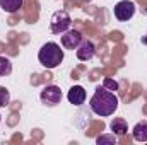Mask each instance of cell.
<instances>
[{
    "instance_id": "obj_16",
    "label": "cell",
    "mask_w": 147,
    "mask_h": 145,
    "mask_svg": "<svg viewBox=\"0 0 147 145\" xmlns=\"http://www.w3.org/2000/svg\"><path fill=\"white\" fill-rule=\"evenodd\" d=\"M142 43H146V44H147V36H146V38H142Z\"/></svg>"
},
{
    "instance_id": "obj_10",
    "label": "cell",
    "mask_w": 147,
    "mask_h": 145,
    "mask_svg": "<svg viewBox=\"0 0 147 145\" xmlns=\"http://www.w3.org/2000/svg\"><path fill=\"white\" fill-rule=\"evenodd\" d=\"M132 133H134V138L137 142H147V121H139L134 126Z\"/></svg>"
},
{
    "instance_id": "obj_2",
    "label": "cell",
    "mask_w": 147,
    "mask_h": 145,
    "mask_svg": "<svg viewBox=\"0 0 147 145\" xmlns=\"http://www.w3.org/2000/svg\"><path fill=\"white\" fill-rule=\"evenodd\" d=\"M38 60L45 68H57L63 62V50L60 48V44H57L53 41H48L39 48Z\"/></svg>"
},
{
    "instance_id": "obj_13",
    "label": "cell",
    "mask_w": 147,
    "mask_h": 145,
    "mask_svg": "<svg viewBox=\"0 0 147 145\" xmlns=\"http://www.w3.org/2000/svg\"><path fill=\"white\" fill-rule=\"evenodd\" d=\"M10 104V92L7 87L0 85V108H7Z\"/></svg>"
},
{
    "instance_id": "obj_17",
    "label": "cell",
    "mask_w": 147,
    "mask_h": 145,
    "mask_svg": "<svg viewBox=\"0 0 147 145\" xmlns=\"http://www.w3.org/2000/svg\"><path fill=\"white\" fill-rule=\"evenodd\" d=\"M0 123H2V116H0Z\"/></svg>"
},
{
    "instance_id": "obj_12",
    "label": "cell",
    "mask_w": 147,
    "mask_h": 145,
    "mask_svg": "<svg viewBox=\"0 0 147 145\" xmlns=\"http://www.w3.org/2000/svg\"><path fill=\"white\" fill-rule=\"evenodd\" d=\"M12 73V62L7 56H0V77Z\"/></svg>"
},
{
    "instance_id": "obj_11",
    "label": "cell",
    "mask_w": 147,
    "mask_h": 145,
    "mask_svg": "<svg viewBox=\"0 0 147 145\" xmlns=\"http://www.w3.org/2000/svg\"><path fill=\"white\" fill-rule=\"evenodd\" d=\"M22 7V0H0V9L3 12L14 14Z\"/></svg>"
},
{
    "instance_id": "obj_4",
    "label": "cell",
    "mask_w": 147,
    "mask_h": 145,
    "mask_svg": "<svg viewBox=\"0 0 147 145\" xmlns=\"http://www.w3.org/2000/svg\"><path fill=\"white\" fill-rule=\"evenodd\" d=\"M62 96L63 94H62V91H60L58 85H46L39 92V101H41V104H45L48 108H53V106L60 104Z\"/></svg>"
},
{
    "instance_id": "obj_1",
    "label": "cell",
    "mask_w": 147,
    "mask_h": 145,
    "mask_svg": "<svg viewBox=\"0 0 147 145\" xmlns=\"http://www.w3.org/2000/svg\"><path fill=\"white\" fill-rule=\"evenodd\" d=\"M89 108L94 114L101 118L111 116L118 109V97L115 96L113 91H108L106 87H98L89 101Z\"/></svg>"
},
{
    "instance_id": "obj_14",
    "label": "cell",
    "mask_w": 147,
    "mask_h": 145,
    "mask_svg": "<svg viewBox=\"0 0 147 145\" xmlns=\"http://www.w3.org/2000/svg\"><path fill=\"white\" fill-rule=\"evenodd\" d=\"M96 144L98 145H103V144H116V135L115 133H111V135H101V137H98L96 138Z\"/></svg>"
},
{
    "instance_id": "obj_7",
    "label": "cell",
    "mask_w": 147,
    "mask_h": 145,
    "mask_svg": "<svg viewBox=\"0 0 147 145\" xmlns=\"http://www.w3.org/2000/svg\"><path fill=\"white\" fill-rule=\"evenodd\" d=\"M75 53H77V58H79L80 62H89V60H92V56L96 55V46H94L92 41L82 39V43L79 44V48L75 50Z\"/></svg>"
},
{
    "instance_id": "obj_8",
    "label": "cell",
    "mask_w": 147,
    "mask_h": 145,
    "mask_svg": "<svg viewBox=\"0 0 147 145\" xmlns=\"http://www.w3.org/2000/svg\"><path fill=\"white\" fill-rule=\"evenodd\" d=\"M67 99L74 106L84 104V101H86V89L82 85H72L70 91H69V94H67Z\"/></svg>"
},
{
    "instance_id": "obj_9",
    "label": "cell",
    "mask_w": 147,
    "mask_h": 145,
    "mask_svg": "<svg viewBox=\"0 0 147 145\" xmlns=\"http://www.w3.org/2000/svg\"><path fill=\"white\" fill-rule=\"evenodd\" d=\"M110 130L111 133H115L116 137H123L127 132H128V125L123 118H115L110 123Z\"/></svg>"
},
{
    "instance_id": "obj_3",
    "label": "cell",
    "mask_w": 147,
    "mask_h": 145,
    "mask_svg": "<svg viewBox=\"0 0 147 145\" xmlns=\"http://www.w3.org/2000/svg\"><path fill=\"white\" fill-rule=\"evenodd\" d=\"M70 24H72V19L70 15L65 12V10H58L51 15V21H50V31L53 34H63L65 31L70 29Z\"/></svg>"
},
{
    "instance_id": "obj_15",
    "label": "cell",
    "mask_w": 147,
    "mask_h": 145,
    "mask_svg": "<svg viewBox=\"0 0 147 145\" xmlns=\"http://www.w3.org/2000/svg\"><path fill=\"white\" fill-rule=\"evenodd\" d=\"M103 87H106L108 91H116V89H118V82L113 80V79H110V77H106V79L103 80Z\"/></svg>"
},
{
    "instance_id": "obj_6",
    "label": "cell",
    "mask_w": 147,
    "mask_h": 145,
    "mask_svg": "<svg viewBox=\"0 0 147 145\" xmlns=\"http://www.w3.org/2000/svg\"><path fill=\"white\" fill-rule=\"evenodd\" d=\"M82 34L79 33V31H75V29H69V31H65L63 34H62V46L63 48H67V50H77L79 48V44L82 43Z\"/></svg>"
},
{
    "instance_id": "obj_5",
    "label": "cell",
    "mask_w": 147,
    "mask_h": 145,
    "mask_svg": "<svg viewBox=\"0 0 147 145\" xmlns=\"http://www.w3.org/2000/svg\"><path fill=\"white\" fill-rule=\"evenodd\" d=\"M135 14V3L132 0H121L115 5V17L120 22H127Z\"/></svg>"
}]
</instances>
